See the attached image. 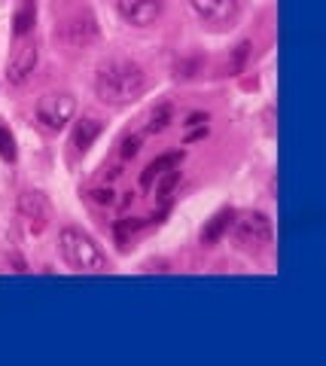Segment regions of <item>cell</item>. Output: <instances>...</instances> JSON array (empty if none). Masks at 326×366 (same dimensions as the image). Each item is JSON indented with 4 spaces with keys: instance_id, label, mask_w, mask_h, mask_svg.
Returning <instances> with one entry per match:
<instances>
[{
    "instance_id": "cell-1",
    "label": "cell",
    "mask_w": 326,
    "mask_h": 366,
    "mask_svg": "<svg viewBox=\"0 0 326 366\" xmlns=\"http://www.w3.org/2000/svg\"><path fill=\"white\" fill-rule=\"evenodd\" d=\"M95 92L104 104H131L147 92V74L131 59H110L98 67Z\"/></svg>"
},
{
    "instance_id": "cell-2",
    "label": "cell",
    "mask_w": 326,
    "mask_h": 366,
    "mask_svg": "<svg viewBox=\"0 0 326 366\" xmlns=\"http://www.w3.org/2000/svg\"><path fill=\"white\" fill-rule=\"evenodd\" d=\"M58 247H61V257L71 262L73 269H80V272H107L104 250H101L95 238L86 235L83 229L64 226L61 235H58Z\"/></svg>"
},
{
    "instance_id": "cell-3",
    "label": "cell",
    "mask_w": 326,
    "mask_h": 366,
    "mask_svg": "<svg viewBox=\"0 0 326 366\" xmlns=\"http://www.w3.org/2000/svg\"><path fill=\"white\" fill-rule=\"evenodd\" d=\"M232 226H235V238H238V244H244L247 250H263L265 244H272L275 229H272V220H268L263 211H244Z\"/></svg>"
},
{
    "instance_id": "cell-4",
    "label": "cell",
    "mask_w": 326,
    "mask_h": 366,
    "mask_svg": "<svg viewBox=\"0 0 326 366\" xmlns=\"http://www.w3.org/2000/svg\"><path fill=\"white\" fill-rule=\"evenodd\" d=\"M73 117H76V98L71 92H46V95L37 101V119L46 125L49 132L64 129Z\"/></svg>"
},
{
    "instance_id": "cell-5",
    "label": "cell",
    "mask_w": 326,
    "mask_h": 366,
    "mask_svg": "<svg viewBox=\"0 0 326 366\" xmlns=\"http://www.w3.org/2000/svg\"><path fill=\"white\" fill-rule=\"evenodd\" d=\"M55 37H58L64 46L80 49V46H88V43L98 40V21H95V16L88 13V9H76L73 16H67L58 25Z\"/></svg>"
},
{
    "instance_id": "cell-6",
    "label": "cell",
    "mask_w": 326,
    "mask_h": 366,
    "mask_svg": "<svg viewBox=\"0 0 326 366\" xmlns=\"http://www.w3.org/2000/svg\"><path fill=\"white\" fill-rule=\"evenodd\" d=\"M189 6L210 28H232L241 16L238 0H189Z\"/></svg>"
},
{
    "instance_id": "cell-7",
    "label": "cell",
    "mask_w": 326,
    "mask_h": 366,
    "mask_svg": "<svg viewBox=\"0 0 326 366\" xmlns=\"http://www.w3.org/2000/svg\"><path fill=\"white\" fill-rule=\"evenodd\" d=\"M119 16L134 28H147L156 25L165 9V0H116Z\"/></svg>"
},
{
    "instance_id": "cell-8",
    "label": "cell",
    "mask_w": 326,
    "mask_h": 366,
    "mask_svg": "<svg viewBox=\"0 0 326 366\" xmlns=\"http://www.w3.org/2000/svg\"><path fill=\"white\" fill-rule=\"evenodd\" d=\"M49 202H46V196L43 192H37V189H25L19 196V217L25 220L28 226H31V232H43L46 229V223H49Z\"/></svg>"
},
{
    "instance_id": "cell-9",
    "label": "cell",
    "mask_w": 326,
    "mask_h": 366,
    "mask_svg": "<svg viewBox=\"0 0 326 366\" xmlns=\"http://www.w3.org/2000/svg\"><path fill=\"white\" fill-rule=\"evenodd\" d=\"M37 59H40L37 43H34V40L19 43V49L13 52V59H9V64H6L9 83H13V86H21V83H25V79L34 74V67H37Z\"/></svg>"
},
{
    "instance_id": "cell-10",
    "label": "cell",
    "mask_w": 326,
    "mask_h": 366,
    "mask_svg": "<svg viewBox=\"0 0 326 366\" xmlns=\"http://www.w3.org/2000/svg\"><path fill=\"white\" fill-rule=\"evenodd\" d=\"M104 132V122H101L98 117H83L80 122L73 125V137H71V147L76 153H86L88 147H92L98 141V134Z\"/></svg>"
},
{
    "instance_id": "cell-11",
    "label": "cell",
    "mask_w": 326,
    "mask_h": 366,
    "mask_svg": "<svg viewBox=\"0 0 326 366\" xmlns=\"http://www.w3.org/2000/svg\"><path fill=\"white\" fill-rule=\"evenodd\" d=\"M232 223H235V211L232 208H223V211H217L208 220V226L201 229V244H217L223 235L232 229Z\"/></svg>"
},
{
    "instance_id": "cell-12",
    "label": "cell",
    "mask_w": 326,
    "mask_h": 366,
    "mask_svg": "<svg viewBox=\"0 0 326 366\" xmlns=\"http://www.w3.org/2000/svg\"><path fill=\"white\" fill-rule=\"evenodd\" d=\"M180 159H183V153H171V156H162V159H156V162H150L147 171H143V177H141V187H143V189H150V187H153V180L159 177V174H165L168 168H174Z\"/></svg>"
},
{
    "instance_id": "cell-13",
    "label": "cell",
    "mask_w": 326,
    "mask_h": 366,
    "mask_svg": "<svg viewBox=\"0 0 326 366\" xmlns=\"http://www.w3.org/2000/svg\"><path fill=\"white\" fill-rule=\"evenodd\" d=\"M34 19H37V6H34V0H25V4L19 6V13H16V37H25V34H31Z\"/></svg>"
},
{
    "instance_id": "cell-14",
    "label": "cell",
    "mask_w": 326,
    "mask_h": 366,
    "mask_svg": "<svg viewBox=\"0 0 326 366\" xmlns=\"http://www.w3.org/2000/svg\"><path fill=\"white\" fill-rule=\"evenodd\" d=\"M171 119H174V107H171V104H159V107L150 113L147 132H150V134H159V132H165L168 125H171Z\"/></svg>"
},
{
    "instance_id": "cell-15",
    "label": "cell",
    "mask_w": 326,
    "mask_h": 366,
    "mask_svg": "<svg viewBox=\"0 0 326 366\" xmlns=\"http://www.w3.org/2000/svg\"><path fill=\"white\" fill-rule=\"evenodd\" d=\"M0 156H4L6 162L16 159V141H13V134H9V129L4 122H0Z\"/></svg>"
},
{
    "instance_id": "cell-16",
    "label": "cell",
    "mask_w": 326,
    "mask_h": 366,
    "mask_svg": "<svg viewBox=\"0 0 326 366\" xmlns=\"http://www.w3.org/2000/svg\"><path fill=\"white\" fill-rule=\"evenodd\" d=\"M113 196H116V192L110 187H92V189H88V202H95V204H113L116 202Z\"/></svg>"
},
{
    "instance_id": "cell-17",
    "label": "cell",
    "mask_w": 326,
    "mask_h": 366,
    "mask_svg": "<svg viewBox=\"0 0 326 366\" xmlns=\"http://www.w3.org/2000/svg\"><path fill=\"white\" fill-rule=\"evenodd\" d=\"M247 52H250V43H238V46H235V59L229 61V71H232V74H238V71H241V64H244V59H247Z\"/></svg>"
},
{
    "instance_id": "cell-18",
    "label": "cell",
    "mask_w": 326,
    "mask_h": 366,
    "mask_svg": "<svg viewBox=\"0 0 326 366\" xmlns=\"http://www.w3.org/2000/svg\"><path fill=\"white\" fill-rule=\"evenodd\" d=\"M138 150H141V137L131 134V137H126V141H122L119 156H122V159H134V156H138Z\"/></svg>"
}]
</instances>
